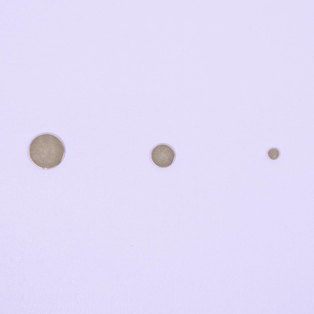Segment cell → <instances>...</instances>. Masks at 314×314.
<instances>
[{"instance_id": "cell-1", "label": "cell", "mask_w": 314, "mask_h": 314, "mask_svg": "<svg viewBox=\"0 0 314 314\" xmlns=\"http://www.w3.org/2000/svg\"><path fill=\"white\" fill-rule=\"evenodd\" d=\"M65 153V147L61 139L50 133L36 136L31 142L28 148L32 162L37 167L44 169H52L60 164Z\"/></svg>"}, {"instance_id": "cell-2", "label": "cell", "mask_w": 314, "mask_h": 314, "mask_svg": "<svg viewBox=\"0 0 314 314\" xmlns=\"http://www.w3.org/2000/svg\"><path fill=\"white\" fill-rule=\"evenodd\" d=\"M175 153L173 149L165 144H159L151 150V158L156 166L164 168L170 166L174 162Z\"/></svg>"}, {"instance_id": "cell-3", "label": "cell", "mask_w": 314, "mask_h": 314, "mask_svg": "<svg viewBox=\"0 0 314 314\" xmlns=\"http://www.w3.org/2000/svg\"><path fill=\"white\" fill-rule=\"evenodd\" d=\"M267 155L270 159L272 160H275L279 157L280 155V152L277 149L273 148L269 150Z\"/></svg>"}]
</instances>
